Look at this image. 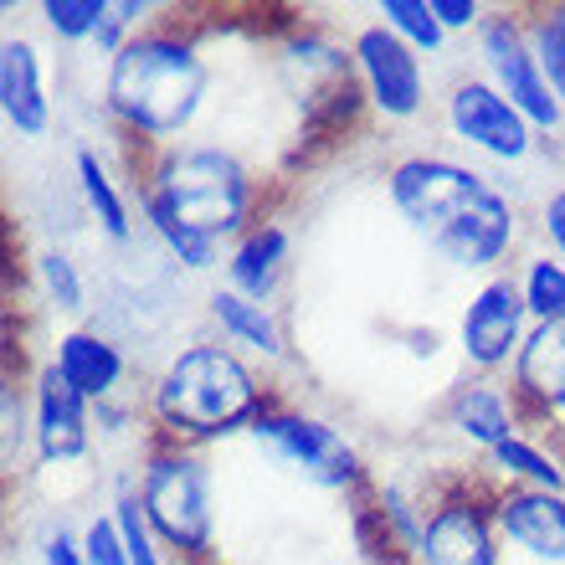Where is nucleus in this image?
Returning <instances> with one entry per match:
<instances>
[{
	"label": "nucleus",
	"mask_w": 565,
	"mask_h": 565,
	"mask_svg": "<svg viewBox=\"0 0 565 565\" xmlns=\"http://www.w3.org/2000/svg\"><path fill=\"white\" fill-rule=\"evenodd\" d=\"M247 437L257 447H268L278 462L298 468L313 489H324V493H350L365 483V462H360L355 443L340 427H329L324 417H303V412H288V406L273 402L253 422Z\"/></svg>",
	"instance_id": "423d86ee"
},
{
	"label": "nucleus",
	"mask_w": 565,
	"mask_h": 565,
	"mask_svg": "<svg viewBox=\"0 0 565 565\" xmlns=\"http://www.w3.org/2000/svg\"><path fill=\"white\" fill-rule=\"evenodd\" d=\"M282 268H288V232L278 222H257L247 237L232 242L226 253V288L253 303H268L278 294Z\"/></svg>",
	"instance_id": "a211bd4d"
},
{
	"label": "nucleus",
	"mask_w": 565,
	"mask_h": 565,
	"mask_svg": "<svg viewBox=\"0 0 565 565\" xmlns=\"http://www.w3.org/2000/svg\"><path fill=\"white\" fill-rule=\"evenodd\" d=\"M145 15H149L145 0H108L104 26H98L93 46H98V52H108V57H119L124 46H129L139 31H145Z\"/></svg>",
	"instance_id": "c85d7f7f"
},
{
	"label": "nucleus",
	"mask_w": 565,
	"mask_h": 565,
	"mask_svg": "<svg viewBox=\"0 0 565 565\" xmlns=\"http://www.w3.org/2000/svg\"><path fill=\"white\" fill-rule=\"evenodd\" d=\"M520 288L535 324H565V263L561 257H530L520 268Z\"/></svg>",
	"instance_id": "5701e85b"
},
{
	"label": "nucleus",
	"mask_w": 565,
	"mask_h": 565,
	"mask_svg": "<svg viewBox=\"0 0 565 565\" xmlns=\"http://www.w3.org/2000/svg\"><path fill=\"white\" fill-rule=\"evenodd\" d=\"M443 119H447V135L458 139V145L478 149V154H489L499 164H520L535 154L540 135L530 129V119H524L520 108L493 88L489 77H458L447 88Z\"/></svg>",
	"instance_id": "1a4fd4ad"
},
{
	"label": "nucleus",
	"mask_w": 565,
	"mask_h": 565,
	"mask_svg": "<svg viewBox=\"0 0 565 565\" xmlns=\"http://www.w3.org/2000/svg\"><path fill=\"white\" fill-rule=\"evenodd\" d=\"M540 232H545V242H551V257L565 263V185L540 201Z\"/></svg>",
	"instance_id": "2f4dec72"
},
{
	"label": "nucleus",
	"mask_w": 565,
	"mask_h": 565,
	"mask_svg": "<svg viewBox=\"0 0 565 565\" xmlns=\"http://www.w3.org/2000/svg\"><path fill=\"white\" fill-rule=\"evenodd\" d=\"M273 406L263 375L216 340H195L164 360V371L149 381V422L160 443L201 447L253 431V422Z\"/></svg>",
	"instance_id": "7ed1b4c3"
},
{
	"label": "nucleus",
	"mask_w": 565,
	"mask_h": 565,
	"mask_svg": "<svg viewBox=\"0 0 565 565\" xmlns=\"http://www.w3.org/2000/svg\"><path fill=\"white\" fill-rule=\"evenodd\" d=\"M493 524H499V540H509L514 551L565 565V493L504 483L493 493Z\"/></svg>",
	"instance_id": "ddd939ff"
},
{
	"label": "nucleus",
	"mask_w": 565,
	"mask_h": 565,
	"mask_svg": "<svg viewBox=\"0 0 565 565\" xmlns=\"http://www.w3.org/2000/svg\"><path fill=\"white\" fill-rule=\"evenodd\" d=\"M36 282H42V298L52 303L57 313H83L88 309V282L77 273V263L57 247L36 253Z\"/></svg>",
	"instance_id": "b1692460"
},
{
	"label": "nucleus",
	"mask_w": 565,
	"mask_h": 565,
	"mask_svg": "<svg viewBox=\"0 0 565 565\" xmlns=\"http://www.w3.org/2000/svg\"><path fill=\"white\" fill-rule=\"evenodd\" d=\"M42 565H88V555H83V535H73V530H46L42 540Z\"/></svg>",
	"instance_id": "473e14b6"
},
{
	"label": "nucleus",
	"mask_w": 565,
	"mask_h": 565,
	"mask_svg": "<svg viewBox=\"0 0 565 565\" xmlns=\"http://www.w3.org/2000/svg\"><path fill=\"white\" fill-rule=\"evenodd\" d=\"M52 365H57L62 381H67L77 396H88L93 406L114 402L124 386V375H129L124 350L108 340V334H98V329H67L57 340V350H52Z\"/></svg>",
	"instance_id": "f3484780"
},
{
	"label": "nucleus",
	"mask_w": 565,
	"mask_h": 565,
	"mask_svg": "<svg viewBox=\"0 0 565 565\" xmlns=\"http://www.w3.org/2000/svg\"><path fill=\"white\" fill-rule=\"evenodd\" d=\"M530 329H535V319H530L520 278L493 273L489 282H478V294L468 298V309H462V319H458L462 360H468L478 375L509 371V365L520 360Z\"/></svg>",
	"instance_id": "6e6552de"
},
{
	"label": "nucleus",
	"mask_w": 565,
	"mask_h": 565,
	"mask_svg": "<svg viewBox=\"0 0 565 565\" xmlns=\"http://www.w3.org/2000/svg\"><path fill=\"white\" fill-rule=\"evenodd\" d=\"M375 565H422L412 551H386V555H375Z\"/></svg>",
	"instance_id": "f704fd0d"
},
{
	"label": "nucleus",
	"mask_w": 565,
	"mask_h": 565,
	"mask_svg": "<svg viewBox=\"0 0 565 565\" xmlns=\"http://www.w3.org/2000/svg\"><path fill=\"white\" fill-rule=\"evenodd\" d=\"M114 520H119V535H124V551H129V565H164V545L154 540V530H149L145 509H139L135 499V483H119V499H114V509H108Z\"/></svg>",
	"instance_id": "393cba45"
},
{
	"label": "nucleus",
	"mask_w": 565,
	"mask_h": 565,
	"mask_svg": "<svg viewBox=\"0 0 565 565\" xmlns=\"http://www.w3.org/2000/svg\"><path fill=\"white\" fill-rule=\"evenodd\" d=\"M447 427L468 437L473 447L493 452L499 443L509 437H520V402H514V391H504L493 375H473V381H462L443 406Z\"/></svg>",
	"instance_id": "dca6fc26"
},
{
	"label": "nucleus",
	"mask_w": 565,
	"mask_h": 565,
	"mask_svg": "<svg viewBox=\"0 0 565 565\" xmlns=\"http://www.w3.org/2000/svg\"><path fill=\"white\" fill-rule=\"evenodd\" d=\"M489 468L509 478V483H524V489H551V493H565V462L551 458L535 437H509L489 452Z\"/></svg>",
	"instance_id": "412c9836"
},
{
	"label": "nucleus",
	"mask_w": 565,
	"mask_h": 565,
	"mask_svg": "<svg viewBox=\"0 0 565 565\" xmlns=\"http://www.w3.org/2000/svg\"><path fill=\"white\" fill-rule=\"evenodd\" d=\"M0 119L15 139H46V129H52V93H46L42 52L26 36L0 42Z\"/></svg>",
	"instance_id": "4468645a"
},
{
	"label": "nucleus",
	"mask_w": 565,
	"mask_h": 565,
	"mask_svg": "<svg viewBox=\"0 0 565 565\" xmlns=\"http://www.w3.org/2000/svg\"><path fill=\"white\" fill-rule=\"evenodd\" d=\"M135 499L164 551L206 561L216 545V483L195 447L154 443L135 473Z\"/></svg>",
	"instance_id": "39448f33"
},
{
	"label": "nucleus",
	"mask_w": 565,
	"mask_h": 565,
	"mask_svg": "<svg viewBox=\"0 0 565 565\" xmlns=\"http://www.w3.org/2000/svg\"><path fill=\"white\" fill-rule=\"evenodd\" d=\"M83 555L88 565H129V551H124L119 520L114 514H93L88 530H83Z\"/></svg>",
	"instance_id": "c756f323"
},
{
	"label": "nucleus",
	"mask_w": 565,
	"mask_h": 565,
	"mask_svg": "<svg viewBox=\"0 0 565 565\" xmlns=\"http://www.w3.org/2000/svg\"><path fill=\"white\" fill-rule=\"evenodd\" d=\"M36 11H42L46 31H52L57 42H93L98 26H104L108 0H42Z\"/></svg>",
	"instance_id": "bb28decb"
},
{
	"label": "nucleus",
	"mask_w": 565,
	"mask_h": 565,
	"mask_svg": "<svg viewBox=\"0 0 565 565\" xmlns=\"http://www.w3.org/2000/svg\"><path fill=\"white\" fill-rule=\"evenodd\" d=\"M149 232L160 237V247L170 257H175L185 273H211V268H222V242H211L201 237V232H185L180 222H164V216H145Z\"/></svg>",
	"instance_id": "a878e982"
},
{
	"label": "nucleus",
	"mask_w": 565,
	"mask_h": 565,
	"mask_svg": "<svg viewBox=\"0 0 565 565\" xmlns=\"http://www.w3.org/2000/svg\"><path fill=\"white\" fill-rule=\"evenodd\" d=\"M386 195L431 253L462 273H493L520 242V206L483 170L447 154H402Z\"/></svg>",
	"instance_id": "f257e3e1"
},
{
	"label": "nucleus",
	"mask_w": 565,
	"mask_h": 565,
	"mask_svg": "<svg viewBox=\"0 0 565 565\" xmlns=\"http://www.w3.org/2000/svg\"><path fill=\"white\" fill-rule=\"evenodd\" d=\"M350 62H355V77H360V88H365V104L386 124H406L427 108V67H422L417 52H412L396 31L381 26V21L355 31Z\"/></svg>",
	"instance_id": "9d476101"
},
{
	"label": "nucleus",
	"mask_w": 565,
	"mask_h": 565,
	"mask_svg": "<svg viewBox=\"0 0 565 565\" xmlns=\"http://www.w3.org/2000/svg\"><path fill=\"white\" fill-rule=\"evenodd\" d=\"M422 565H499V524H493V493L447 489L431 499L422 524Z\"/></svg>",
	"instance_id": "9b49d317"
},
{
	"label": "nucleus",
	"mask_w": 565,
	"mask_h": 565,
	"mask_svg": "<svg viewBox=\"0 0 565 565\" xmlns=\"http://www.w3.org/2000/svg\"><path fill=\"white\" fill-rule=\"evenodd\" d=\"M509 391L530 417H565V324H535L520 360L509 365Z\"/></svg>",
	"instance_id": "2eb2a0df"
},
{
	"label": "nucleus",
	"mask_w": 565,
	"mask_h": 565,
	"mask_svg": "<svg viewBox=\"0 0 565 565\" xmlns=\"http://www.w3.org/2000/svg\"><path fill=\"white\" fill-rule=\"evenodd\" d=\"M206 83V57L180 31V21H154L119 57H108L104 108L124 135L145 139L154 149H170L201 114Z\"/></svg>",
	"instance_id": "f03ea898"
},
{
	"label": "nucleus",
	"mask_w": 565,
	"mask_h": 565,
	"mask_svg": "<svg viewBox=\"0 0 565 565\" xmlns=\"http://www.w3.org/2000/svg\"><path fill=\"white\" fill-rule=\"evenodd\" d=\"M431 11H437V21H443L447 36H452V31H478L483 26V6H478V0H431Z\"/></svg>",
	"instance_id": "72a5a7b5"
},
{
	"label": "nucleus",
	"mask_w": 565,
	"mask_h": 565,
	"mask_svg": "<svg viewBox=\"0 0 565 565\" xmlns=\"http://www.w3.org/2000/svg\"><path fill=\"white\" fill-rule=\"evenodd\" d=\"M73 175H77V191H83V206H88V216L98 222V232H104L108 242H129V237H135L129 201H124L119 180L108 175V164L98 160V149H93V145H83L73 154Z\"/></svg>",
	"instance_id": "aec40b11"
},
{
	"label": "nucleus",
	"mask_w": 565,
	"mask_h": 565,
	"mask_svg": "<svg viewBox=\"0 0 565 565\" xmlns=\"http://www.w3.org/2000/svg\"><path fill=\"white\" fill-rule=\"evenodd\" d=\"M211 319L222 329V340L232 350H253L263 360H282V324L273 319L268 303H253V298L232 294V288H216L211 294Z\"/></svg>",
	"instance_id": "6ab92c4d"
},
{
	"label": "nucleus",
	"mask_w": 565,
	"mask_h": 565,
	"mask_svg": "<svg viewBox=\"0 0 565 565\" xmlns=\"http://www.w3.org/2000/svg\"><path fill=\"white\" fill-rule=\"evenodd\" d=\"M530 46H535L540 67L551 77L555 98L565 104V6H551V11H540L530 21Z\"/></svg>",
	"instance_id": "cd10ccee"
},
{
	"label": "nucleus",
	"mask_w": 565,
	"mask_h": 565,
	"mask_svg": "<svg viewBox=\"0 0 565 565\" xmlns=\"http://www.w3.org/2000/svg\"><path fill=\"white\" fill-rule=\"evenodd\" d=\"M375 15H381V26L396 31L417 57H443L447 52V31H443V21H437V11H431V0H381Z\"/></svg>",
	"instance_id": "4be33fe9"
},
{
	"label": "nucleus",
	"mask_w": 565,
	"mask_h": 565,
	"mask_svg": "<svg viewBox=\"0 0 565 565\" xmlns=\"http://www.w3.org/2000/svg\"><path fill=\"white\" fill-rule=\"evenodd\" d=\"M473 36H478V57H483V77L520 108L535 135H555L565 124V104L555 98L551 77H545L535 46H530V21H520L509 11L483 15V26Z\"/></svg>",
	"instance_id": "0eeeda50"
},
{
	"label": "nucleus",
	"mask_w": 565,
	"mask_h": 565,
	"mask_svg": "<svg viewBox=\"0 0 565 565\" xmlns=\"http://www.w3.org/2000/svg\"><path fill=\"white\" fill-rule=\"evenodd\" d=\"M257 180L222 145H170L145 164L139 211L180 222L211 242H237L253 232Z\"/></svg>",
	"instance_id": "20e7f679"
},
{
	"label": "nucleus",
	"mask_w": 565,
	"mask_h": 565,
	"mask_svg": "<svg viewBox=\"0 0 565 565\" xmlns=\"http://www.w3.org/2000/svg\"><path fill=\"white\" fill-rule=\"evenodd\" d=\"M93 402L77 396L46 360L31 386V447L42 462H77L93 447Z\"/></svg>",
	"instance_id": "f8f14e48"
},
{
	"label": "nucleus",
	"mask_w": 565,
	"mask_h": 565,
	"mask_svg": "<svg viewBox=\"0 0 565 565\" xmlns=\"http://www.w3.org/2000/svg\"><path fill=\"white\" fill-rule=\"evenodd\" d=\"M0 412H6V462H11L15 447H21V437L31 431V412H26V396H21V386H6V396H0Z\"/></svg>",
	"instance_id": "7c9ffc66"
}]
</instances>
